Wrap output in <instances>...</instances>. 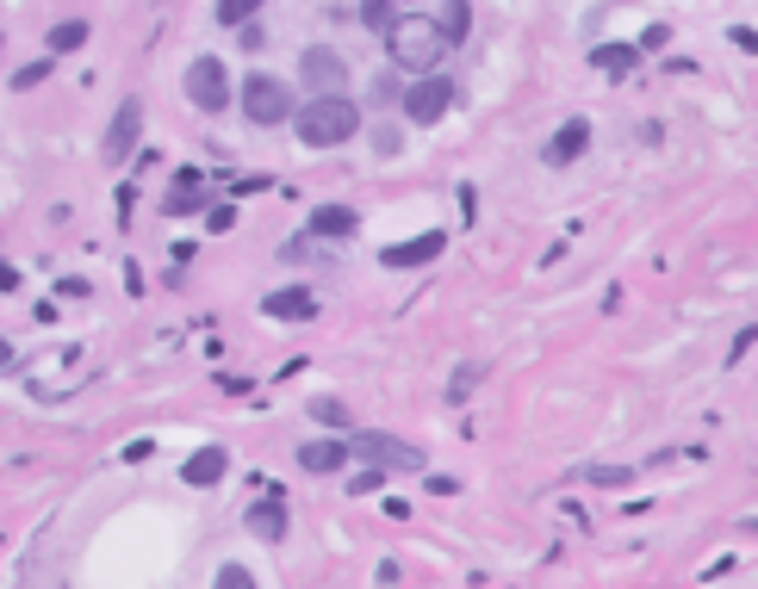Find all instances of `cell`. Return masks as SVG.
<instances>
[{"instance_id": "obj_1", "label": "cell", "mask_w": 758, "mask_h": 589, "mask_svg": "<svg viewBox=\"0 0 758 589\" xmlns=\"http://www.w3.org/2000/svg\"><path fill=\"white\" fill-rule=\"evenodd\" d=\"M386 56H392V69H404V75H436L442 69V38H436V25H429V13H398L392 25H386Z\"/></svg>"}, {"instance_id": "obj_2", "label": "cell", "mask_w": 758, "mask_h": 589, "mask_svg": "<svg viewBox=\"0 0 758 589\" xmlns=\"http://www.w3.org/2000/svg\"><path fill=\"white\" fill-rule=\"evenodd\" d=\"M293 131H299L305 149H336V143H348L361 131V106H355L348 93H336V100H305V106L293 112Z\"/></svg>"}, {"instance_id": "obj_3", "label": "cell", "mask_w": 758, "mask_h": 589, "mask_svg": "<svg viewBox=\"0 0 758 589\" xmlns=\"http://www.w3.org/2000/svg\"><path fill=\"white\" fill-rule=\"evenodd\" d=\"M237 106H243L249 124H286L293 112H299V100H293V87H286L280 75H243Z\"/></svg>"}, {"instance_id": "obj_4", "label": "cell", "mask_w": 758, "mask_h": 589, "mask_svg": "<svg viewBox=\"0 0 758 589\" xmlns=\"http://www.w3.org/2000/svg\"><path fill=\"white\" fill-rule=\"evenodd\" d=\"M181 93H187L199 112H224L231 100H237V87H231V69H224L218 56H193V62H187V81H181Z\"/></svg>"}, {"instance_id": "obj_5", "label": "cell", "mask_w": 758, "mask_h": 589, "mask_svg": "<svg viewBox=\"0 0 758 589\" xmlns=\"http://www.w3.org/2000/svg\"><path fill=\"white\" fill-rule=\"evenodd\" d=\"M454 93H460V87H454L448 75H423V81H411V87L398 93V106H404V118H411V124H423V131H429V124L448 118Z\"/></svg>"}, {"instance_id": "obj_6", "label": "cell", "mask_w": 758, "mask_h": 589, "mask_svg": "<svg viewBox=\"0 0 758 589\" xmlns=\"http://www.w3.org/2000/svg\"><path fill=\"white\" fill-rule=\"evenodd\" d=\"M299 81H305L311 100H336V93H348V62L336 56L330 44H311L299 56Z\"/></svg>"}, {"instance_id": "obj_7", "label": "cell", "mask_w": 758, "mask_h": 589, "mask_svg": "<svg viewBox=\"0 0 758 589\" xmlns=\"http://www.w3.org/2000/svg\"><path fill=\"white\" fill-rule=\"evenodd\" d=\"M348 453H361L367 472H379V478H386V472H423V453L404 447V441H392V434H355Z\"/></svg>"}, {"instance_id": "obj_8", "label": "cell", "mask_w": 758, "mask_h": 589, "mask_svg": "<svg viewBox=\"0 0 758 589\" xmlns=\"http://www.w3.org/2000/svg\"><path fill=\"white\" fill-rule=\"evenodd\" d=\"M137 131H143V100H125V106L112 112V124H106V143H100V155H106L112 168L131 155V143H137Z\"/></svg>"}, {"instance_id": "obj_9", "label": "cell", "mask_w": 758, "mask_h": 589, "mask_svg": "<svg viewBox=\"0 0 758 589\" xmlns=\"http://www.w3.org/2000/svg\"><path fill=\"white\" fill-rule=\"evenodd\" d=\"M448 248V236L442 230H423V236H404V242H392V248H379V267H429L436 255Z\"/></svg>"}, {"instance_id": "obj_10", "label": "cell", "mask_w": 758, "mask_h": 589, "mask_svg": "<svg viewBox=\"0 0 758 589\" xmlns=\"http://www.w3.org/2000/svg\"><path fill=\"white\" fill-rule=\"evenodd\" d=\"M585 149H591V124H585V118H566V124H560V131L547 137L541 162H547V168H566V162H578Z\"/></svg>"}, {"instance_id": "obj_11", "label": "cell", "mask_w": 758, "mask_h": 589, "mask_svg": "<svg viewBox=\"0 0 758 589\" xmlns=\"http://www.w3.org/2000/svg\"><path fill=\"white\" fill-rule=\"evenodd\" d=\"M355 230H361V217L348 211V205H317L311 224H305V236H311V242H348Z\"/></svg>"}, {"instance_id": "obj_12", "label": "cell", "mask_w": 758, "mask_h": 589, "mask_svg": "<svg viewBox=\"0 0 758 589\" xmlns=\"http://www.w3.org/2000/svg\"><path fill=\"white\" fill-rule=\"evenodd\" d=\"M262 317H274V323H311V317H317V298L305 292V286H286V292H268V298H262Z\"/></svg>"}, {"instance_id": "obj_13", "label": "cell", "mask_w": 758, "mask_h": 589, "mask_svg": "<svg viewBox=\"0 0 758 589\" xmlns=\"http://www.w3.org/2000/svg\"><path fill=\"white\" fill-rule=\"evenodd\" d=\"M224 472H231V453H224V447H199V453H187V465H181V484H187V490H212Z\"/></svg>"}, {"instance_id": "obj_14", "label": "cell", "mask_w": 758, "mask_h": 589, "mask_svg": "<svg viewBox=\"0 0 758 589\" xmlns=\"http://www.w3.org/2000/svg\"><path fill=\"white\" fill-rule=\"evenodd\" d=\"M429 25H436L442 50H454V44H467V31H473V7H467V0H448V7L429 13Z\"/></svg>"}, {"instance_id": "obj_15", "label": "cell", "mask_w": 758, "mask_h": 589, "mask_svg": "<svg viewBox=\"0 0 758 589\" xmlns=\"http://www.w3.org/2000/svg\"><path fill=\"white\" fill-rule=\"evenodd\" d=\"M243 521H249L255 540H268V546H280V540H286V503H280V496H262V503H255V509L243 515Z\"/></svg>"}, {"instance_id": "obj_16", "label": "cell", "mask_w": 758, "mask_h": 589, "mask_svg": "<svg viewBox=\"0 0 758 589\" xmlns=\"http://www.w3.org/2000/svg\"><path fill=\"white\" fill-rule=\"evenodd\" d=\"M299 465H305V472H317V478H324V472H342V465H348V441H305Z\"/></svg>"}, {"instance_id": "obj_17", "label": "cell", "mask_w": 758, "mask_h": 589, "mask_svg": "<svg viewBox=\"0 0 758 589\" xmlns=\"http://www.w3.org/2000/svg\"><path fill=\"white\" fill-rule=\"evenodd\" d=\"M634 56H641L634 44H597V50H591V62H597L603 75H628V69H634Z\"/></svg>"}, {"instance_id": "obj_18", "label": "cell", "mask_w": 758, "mask_h": 589, "mask_svg": "<svg viewBox=\"0 0 758 589\" xmlns=\"http://www.w3.org/2000/svg\"><path fill=\"white\" fill-rule=\"evenodd\" d=\"M81 44H88V25H81V19H69V25L50 31V56H75Z\"/></svg>"}, {"instance_id": "obj_19", "label": "cell", "mask_w": 758, "mask_h": 589, "mask_svg": "<svg viewBox=\"0 0 758 589\" xmlns=\"http://www.w3.org/2000/svg\"><path fill=\"white\" fill-rule=\"evenodd\" d=\"M212 19H218L224 31H231V25H255V0H218V13H212Z\"/></svg>"}, {"instance_id": "obj_20", "label": "cell", "mask_w": 758, "mask_h": 589, "mask_svg": "<svg viewBox=\"0 0 758 589\" xmlns=\"http://www.w3.org/2000/svg\"><path fill=\"white\" fill-rule=\"evenodd\" d=\"M473 385H479V366L467 360V366H454V379H448V403H467V397H473Z\"/></svg>"}, {"instance_id": "obj_21", "label": "cell", "mask_w": 758, "mask_h": 589, "mask_svg": "<svg viewBox=\"0 0 758 589\" xmlns=\"http://www.w3.org/2000/svg\"><path fill=\"white\" fill-rule=\"evenodd\" d=\"M311 416H317V422H330V428H342V422H348V410H342L336 397H311Z\"/></svg>"}, {"instance_id": "obj_22", "label": "cell", "mask_w": 758, "mask_h": 589, "mask_svg": "<svg viewBox=\"0 0 758 589\" xmlns=\"http://www.w3.org/2000/svg\"><path fill=\"white\" fill-rule=\"evenodd\" d=\"M206 230H212V236L237 230V205H212V211H206Z\"/></svg>"}, {"instance_id": "obj_23", "label": "cell", "mask_w": 758, "mask_h": 589, "mask_svg": "<svg viewBox=\"0 0 758 589\" xmlns=\"http://www.w3.org/2000/svg\"><path fill=\"white\" fill-rule=\"evenodd\" d=\"M585 484H634V472H622V465H591Z\"/></svg>"}, {"instance_id": "obj_24", "label": "cell", "mask_w": 758, "mask_h": 589, "mask_svg": "<svg viewBox=\"0 0 758 589\" xmlns=\"http://www.w3.org/2000/svg\"><path fill=\"white\" fill-rule=\"evenodd\" d=\"M367 93H373V106H398V93H404V87H398L392 75H373V87H367Z\"/></svg>"}, {"instance_id": "obj_25", "label": "cell", "mask_w": 758, "mask_h": 589, "mask_svg": "<svg viewBox=\"0 0 758 589\" xmlns=\"http://www.w3.org/2000/svg\"><path fill=\"white\" fill-rule=\"evenodd\" d=\"M212 589H255V577L243 571V565H224V571H218V583H212Z\"/></svg>"}, {"instance_id": "obj_26", "label": "cell", "mask_w": 758, "mask_h": 589, "mask_svg": "<svg viewBox=\"0 0 758 589\" xmlns=\"http://www.w3.org/2000/svg\"><path fill=\"white\" fill-rule=\"evenodd\" d=\"M44 75H50V62H25V69H19V75H13V87H19V93H32Z\"/></svg>"}, {"instance_id": "obj_27", "label": "cell", "mask_w": 758, "mask_h": 589, "mask_svg": "<svg viewBox=\"0 0 758 589\" xmlns=\"http://www.w3.org/2000/svg\"><path fill=\"white\" fill-rule=\"evenodd\" d=\"M361 19H367L373 31H386V25L398 19V7H386V0H379V7H361Z\"/></svg>"}, {"instance_id": "obj_28", "label": "cell", "mask_w": 758, "mask_h": 589, "mask_svg": "<svg viewBox=\"0 0 758 589\" xmlns=\"http://www.w3.org/2000/svg\"><path fill=\"white\" fill-rule=\"evenodd\" d=\"M348 490H355V496H373V490H386V478H379V472H355V484H348Z\"/></svg>"}, {"instance_id": "obj_29", "label": "cell", "mask_w": 758, "mask_h": 589, "mask_svg": "<svg viewBox=\"0 0 758 589\" xmlns=\"http://www.w3.org/2000/svg\"><path fill=\"white\" fill-rule=\"evenodd\" d=\"M237 50H268V38H262V25H243V38H237Z\"/></svg>"}, {"instance_id": "obj_30", "label": "cell", "mask_w": 758, "mask_h": 589, "mask_svg": "<svg viewBox=\"0 0 758 589\" xmlns=\"http://www.w3.org/2000/svg\"><path fill=\"white\" fill-rule=\"evenodd\" d=\"M634 50H665V25H653V31H641V44Z\"/></svg>"}, {"instance_id": "obj_31", "label": "cell", "mask_w": 758, "mask_h": 589, "mask_svg": "<svg viewBox=\"0 0 758 589\" xmlns=\"http://www.w3.org/2000/svg\"><path fill=\"white\" fill-rule=\"evenodd\" d=\"M429 490H436V496H454V490H460V478H448V472H436V478H429Z\"/></svg>"}, {"instance_id": "obj_32", "label": "cell", "mask_w": 758, "mask_h": 589, "mask_svg": "<svg viewBox=\"0 0 758 589\" xmlns=\"http://www.w3.org/2000/svg\"><path fill=\"white\" fill-rule=\"evenodd\" d=\"M7 360H13V341H0V366H7Z\"/></svg>"}]
</instances>
